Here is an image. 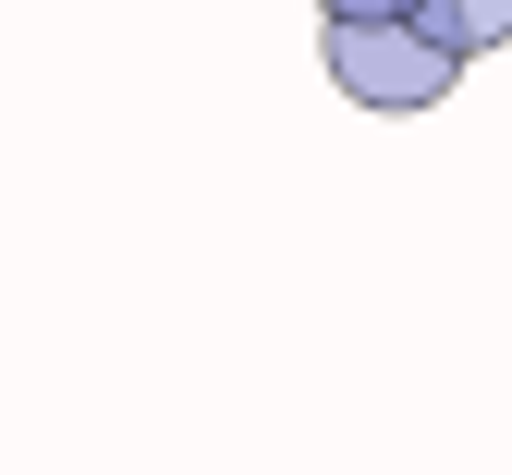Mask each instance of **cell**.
<instances>
[{
  "label": "cell",
  "mask_w": 512,
  "mask_h": 475,
  "mask_svg": "<svg viewBox=\"0 0 512 475\" xmlns=\"http://www.w3.org/2000/svg\"><path fill=\"white\" fill-rule=\"evenodd\" d=\"M354 13H415V0H317V25H354Z\"/></svg>",
  "instance_id": "3957f363"
},
{
  "label": "cell",
  "mask_w": 512,
  "mask_h": 475,
  "mask_svg": "<svg viewBox=\"0 0 512 475\" xmlns=\"http://www.w3.org/2000/svg\"><path fill=\"white\" fill-rule=\"evenodd\" d=\"M317 61H330V86L378 122H403V110H439L464 86V61L439 49L415 13H354V25H317Z\"/></svg>",
  "instance_id": "6da1fadb"
},
{
  "label": "cell",
  "mask_w": 512,
  "mask_h": 475,
  "mask_svg": "<svg viewBox=\"0 0 512 475\" xmlns=\"http://www.w3.org/2000/svg\"><path fill=\"white\" fill-rule=\"evenodd\" d=\"M415 25L452 61H488V49H512V0H415Z\"/></svg>",
  "instance_id": "7a4b0ae2"
}]
</instances>
